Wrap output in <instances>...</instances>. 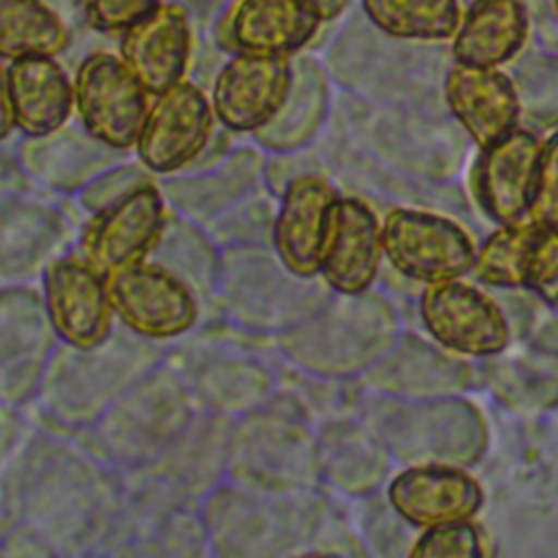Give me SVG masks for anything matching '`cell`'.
Here are the masks:
<instances>
[{
  "mask_svg": "<svg viewBox=\"0 0 558 558\" xmlns=\"http://www.w3.org/2000/svg\"><path fill=\"white\" fill-rule=\"evenodd\" d=\"M120 504L122 475L59 434H33L0 469V514L57 551L107 547Z\"/></svg>",
  "mask_w": 558,
  "mask_h": 558,
  "instance_id": "6da1fadb",
  "label": "cell"
},
{
  "mask_svg": "<svg viewBox=\"0 0 558 558\" xmlns=\"http://www.w3.org/2000/svg\"><path fill=\"white\" fill-rule=\"evenodd\" d=\"M163 360L157 342L122 325L94 347L59 342L35 397L39 414L59 432L81 434Z\"/></svg>",
  "mask_w": 558,
  "mask_h": 558,
  "instance_id": "7a4b0ae2",
  "label": "cell"
},
{
  "mask_svg": "<svg viewBox=\"0 0 558 558\" xmlns=\"http://www.w3.org/2000/svg\"><path fill=\"white\" fill-rule=\"evenodd\" d=\"M196 412L183 377L163 360L76 436L100 462L129 473L153 464L187 429Z\"/></svg>",
  "mask_w": 558,
  "mask_h": 558,
  "instance_id": "3957f363",
  "label": "cell"
},
{
  "mask_svg": "<svg viewBox=\"0 0 558 558\" xmlns=\"http://www.w3.org/2000/svg\"><path fill=\"white\" fill-rule=\"evenodd\" d=\"M318 473V451L296 403L279 388L251 412L233 418L227 480L288 495L307 490Z\"/></svg>",
  "mask_w": 558,
  "mask_h": 558,
  "instance_id": "277c9868",
  "label": "cell"
},
{
  "mask_svg": "<svg viewBox=\"0 0 558 558\" xmlns=\"http://www.w3.org/2000/svg\"><path fill=\"white\" fill-rule=\"evenodd\" d=\"M307 490L275 495L225 480L203 501L209 554L220 558H268L299 551L312 532Z\"/></svg>",
  "mask_w": 558,
  "mask_h": 558,
  "instance_id": "5b68a950",
  "label": "cell"
},
{
  "mask_svg": "<svg viewBox=\"0 0 558 558\" xmlns=\"http://www.w3.org/2000/svg\"><path fill=\"white\" fill-rule=\"evenodd\" d=\"M314 279L288 270L270 246L222 248L211 301L229 323L275 340L323 303Z\"/></svg>",
  "mask_w": 558,
  "mask_h": 558,
  "instance_id": "8992f818",
  "label": "cell"
},
{
  "mask_svg": "<svg viewBox=\"0 0 558 558\" xmlns=\"http://www.w3.org/2000/svg\"><path fill=\"white\" fill-rule=\"evenodd\" d=\"M166 360L183 377L201 410L240 416L262 405L277 390V371L244 344L231 340L196 342L181 347Z\"/></svg>",
  "mask_w": 558,
  "mask_h": 558,
  "instance_id": "52a82bcc",
  "label": "cell"
},
{
  "mask_svg": "<svg viewBox=\"0 0 558 558\" xmlns=\"http://www.w3.org/2000/svg\"><path fill=\"white\" fill-rule=\"evenodd\" d=\"M107 290L116 320L157 344L190 336L203 318V299L153 259L109 275Z\"/></svg>",
  "mask_w": 558,
  "mask_h": 558,
  "instance_id": "ba28073f",
  "label": "cell"
},
{
  "mask_svg": "<svg viewBox=\"0 0 558 558\" xmlns=\"http://www.w3.org/2000/svg\"><path fill=\"white\" fill-rule=\"evenodd\" d=\"M364 294V292H362ZM362 294H340L275 338L294 368L310 375H351L373 357V320L362 307Z\"/></svg>",
  "mask_w": 558,
  "mask_h": 558,
  "instance_id": "9c48e42d",
  "label": "cell"
},
{
  "mask_svg": "<svg viewBox=\"0 0 558 558\" xmlns=\"http://www.w3.org/2000/svg\"><path fill=\"white\" fill-rule=\"evenodd\" d=\"M57 344L41 290L0 283V408L15 410L35 401Z\"/></svg>",
  "mask_w": 558,
  "mask_h": 558,
  "instance_id": "30bf717a",
  "label": "cell"
},
{
  "mask_svg": "<svg viewBox=\"0 0 558 558\" xmlns=\"http://www.w3.org/2000/svg\"><path fill=\"white\" fill-rule=\"evenodd\" d=\"M74 113L78 124L105 146L126 153L135 146L148 111V92L120 54L96 50L74 72Z\"/></svg>",
  "mask_w": 558,
  "mask_h": 558,
  "instance_id": "8fae6325",
  "label": "cell"
},
{
  "mask_svg": "<svg viewBox=\"0 0 558 558\" xmlns=\"http://www.w3.org/2000/svg\"><path fill=\"white\" fill-rule=\"evenodd\" d=\"M170 216L159 179L148 181L113 205L89 214L76 240L78 253L105 277L146 262Z\"/></svg>",
  "mask_w": 558,
  "mask_h": 558,
  "instance_id": "7c38bea8",
  "label": "cell"
},
{
  "mask_svg": "<svg viewBox=\"0 0 558 558\" xmlns=\"http://www.w3.org/2000/svg\"><path fill=\"white\" fill-rule=\"evenodd\" d=\"M216 116L207 94L192 81L153 96L142 122L135 157L157 179L192 168L214 137Z\"/></svg>",
  "mask_w": 558,
  "mask_h": 558,
  "instance_id": "4fadbf2b",
  "label": "cell"
},
{
  "mask_svg": "<svg viewBox=\"0 0 558 558\" xmlns=\"http://www.w3.org/2000/svg\"><path fill=\"white\" fill-rule=\"evenodd\" d=\"M381 251L397 272L425 283L458 279L475 266L473 240L458 222L416 209L386 216Z\"/></svg>",
  "mask_w": 558,
  "mask_h": 558,
  "instance_id": "5bb4252c",
  "label": "cell"
},
{
  "mask_svg": "<svg viewBox=\"0 0 558 558\" xmlns=\"http://www.w3.org/2000/svg\"><path fill=\"white\" fill-rule=\"evenodd\" d=\"M48 320L63 344L94 347L116 329L107 277L98 272L78 248L57 255L39 277Z\"/></svg>",
  "mask_w": 558,
  "mask_h": 558,
  "instance_id": "9a60e30c",
  "label": "cell"
},
{
  "mask_svg": "<svg viewBox=\"0 0 558 558\" xmlns=\"http://www.w3.org/2000/svg\"><path fill=\"white\" fill-rule=\"evenodd\" d=\"M292 83V59L235 52L218 70L209 102L229 133L259 131L283 105Z\"/></svg>",
  "mask_w": 558,
  "mask_h": 558,
  "instance_id": "2e32d148",
  "label": "cell"
},
{
  "mask_svg": "<svg viewBox=\"0 0 558 558\" xmlns=\"http://www.w3.org/2000/svg\"><path fill=\"white\" fill-rule=\"evenodd\" d=\"M72 242V222L28 192L0 194V283H28Z\"/></svg>",
  "mask_w": 558,
  "mask_h": 558,
  "instance_id": "e0dca14e",
  "label": "cell"
},
{
  "mask_svg": "<svg viewBox=\"0 0 558 558\" xmlns=\"http://www.w3.org/2000/svg\"><path fill=\"white\" fill-rule=\"evenodd\" d=\"M475 272L501 288H527L558 303V231L536 220H517L495 231L480 248Z\"/></svg>",
  "mask_w": 558,
  "mask_h": 558,
  "instance_id": "ac0fdd59",
  "label": "cell"
},
{
  "mask_svg": "<svg viewBox=\"0 0 558 558\" xmlns=\"http://www.w3.org/2000/svg\"><path fill=\"white\" fill-rule=\"evenodd\" d=\"M323 20L307 0H233L216 26L222 50L292 57L318 33Z\"/></svg>",
  "mask_w": 558,
  "mask_h": 558,
  "instance_id": "d6986e66",
  "label": "cell"
},
{
  "mask_svg": "<svg viewBox=\"0 0 558 558\" xmlns=\"http://www.w3.org/2000/svg\"><path fill=\"white\" fill-rule=\"evenodd\" d=\"M333 183L312 170L292 177L277 194L270 248L299 277H318L329 209L338 198Z\"/></svg>",
  "mask_w": 558,
  "mask_h": 558,
  "instance_id": "ffe728a7",
  "label": "cell"
},
{
  "mask_svg": "<svg viewBox=\"0 0 558 558\" xmlns=\"http://www.w3.org/2000/svg\"><path fill=\"white\" fill-rule=\"evenodd\" d=\"M381 225L357 196H338L329 209L318 277L336 294L366 292L379 270Z\"/></svg>",
  "mask_w": 558,
  "mask_h": 558,
  "instance_id": "44dd1931",
  "label": "cell"
},
{
  "mask_svg": "<svg viewBox=\"0 0 558 558\" xmlns=\"http://www.w3.org/2000/svg\"><path fill=\"white\" fill-rule=\"evenodd\" d=\"M429 333L464 355H493L506 349L510 331L501 310L480 290L456 279L429 283L421 296Z\"/></svg>",
  "mask_w": 558,
  "mask_h": 558,
  "instance_id": "7402d4cb",
  "label": "cell"
},
{
  "mask_svg": "<svg viewBox=\"0 0 558 558\" xmlns=\"http://www.w3.org/2000/svg\"><path fill=\"white\" fill-rule=\"evenodd\" d=\"M264 166L266 159L257 148L240 146L214 166L187 168L163 177L159 185L172 211L209 225L242 198L266 187Z\"/></svg>",
  "mask_w": 558,
  "mask_h": 558,
  "instance_id": "603a6c76",
  "label": "cell"
},
{
  "mask_svg": "<svg viewBox=\"0 0 558 558\" xmlns=\"http://www.w3.org/2000/svg\"><path fill=\"white\" fill-rule=\"evenodd\" d=\"M231 416L201 410L187 429L148 466L137 469L166 488L203 501L227 480Z\"/></svg>",
  "mask_w": 558,
  "mask_h": 558,
  "instance_id": "cb8c5ba5",
  "label": "cell"
},
{
  "mask_svg": "<svg viewBox=\"0 0 558 558\" xmlns=\"http://www.w3.org/2000/svg\"><path fill=\"white\" fill-rule=\"evenodd\" d=\"M118 54L150 96L183 81L192 57V31L183 7L161 2L120 33Z\"/></svg>",
  "mask_w": 558,
  "mask_h": 558,
  "instance_id": "d4e9b609",
  "label": "cell"
},
{
  "mask_svg": "<svg viewBox=\"0 0 558 558\" xmlns=\"http://www.w3.org/2000/svg\"><path fill=\"white\" fill-rule=\"evenodd\" d=\"M541 142L521 129L482 148L473 187L484 211L499 225L521 220L530 209Z\"/></svg>",
  "mask_w": 558,
  "mask_h": 558,
  "instance_id": "484cf974",
  "label": "cell"
},
{
  "mask_svg": "<svg viewBox=\"0 0 558 558\" xmlns=\"http://www.w3.org/2000/svg\"><path fill=\"white\" fill-rule=\"evenodd\" d=\"M17 157L31 181L54 194L76 196L98 172L120 161L122 153L92 137L81 124H63L52 133L24 137Z\"/></svg>",
  "mask_w": 558,
  "mask_h": 558,
  "instance_id": "4316f807",
  "label": "cell"
},
{
  "mask_svg": "<svg viewBox=\"0 0 558 558\" xmlns=\"http://www.w3.org/2000/svg\"><path fill=\"white\" fill-rule=\"evenodd\" d=\"M445 96L451 113L480 148H486L517 126V89L512 81L495 68L456 61L445 78Z\"/></svg>",
  "mask_w": 558,
  "mask_h": 558,
  "instance_id": "83f0119b",
  "label": "cell"
},
{
  "mask_svg": "<svg viewBox=\"0 0 558 558\" xmlns=\"http://www.w3.org/2000/svg\"><path fill=\"white\" fill-rule=\"evenodd\" d=\"M388 499L408 523L434 527L469 521L482 506V488L453 466H414L392 480Z\"/></svg>",
  "mask_w": 558,
  "mask_h": 558,
  "instance_id": "f1b7e54d",
  "label": "cell"
},
{
  "mask_svg": "<svg viewBox=\"0 0 558 558\" xmlns=\"http://www.w3.org/2000/svg\"><path fill=\"white\" fill-rule=\"evenodd\" d=\"M9 98L13 124L24 137L61 129L74 111V85L52 54L9 61Z\"/></svg>",
  "mask_w": 558,
  "mask_h": 558,
  "instance_id": "f546056e",
  "label": "cell"
},
{
  "mask_svg": "<svg viewBox=\"0 0 558 558\" xmlns=\"http://www.w3.org/2000/svg\"><path fill=\"white\" fill-rule=\"evenodd\" d=\"M327 113V81L314 59L292 61V83L279 111L253 133L255 144L275 153H299L320 131Z\"/></svg>",
  "mask_w": 558,
  "mask_h": 558,
  "instance_id": "4dcf8cb0",
  "label": "cell"
},
{
  "mask_svg": "<svg viewBox=\"0 0 558 558\" xmlns=\"http://www.w3.org/2000/svg\"><path fill=\"white\" fill-rule=\"evenodd\" d=\"M527 37V13L521 0H475L453 39L458 63L497 68L510 61Z\"/></svg>",
  "mask_w": 558,
  "mask_h": 558,
  "instance_id": "1f68e13d",
  "label": "cell"
},
{
  "mask_svg": "<svg viewBox=\"0 0 558 558\" xmlns=\"http://www.w3.org/2000/svg\"><path fill=\"white\" fill-rule=\"evenodd\" d=\"M148 259L166 266L201 299L214 296L222 248L205 225L170 209L166 229Z\"/></svg>",
  "mask_w": 558,
  "mask_h": 558,
  "instance_id": "d6a6232c",
  "label": "cell"
},
{
  "mask_svg": "<svg viewBox=\"0 0 558 558\" xmlns=\"http://www.w3.org/2000/svg\"><path fill=\"white\" fill-rule=\"evenodd\" d=\"M70 33L41 0H0V57L4 61L59 54L68 48Z\"/></svg>",
  "mask_w": 558,
  "mask_h": 558,
  "instance_id": "836d02e7",
  "label": "cell"
},
{
  "mask_svg": "<svg viewBox=\"0 0 558 558\" xmlns=\"http://www.w3.org/2000/svg\"><path fill=\"white\" fill-rule=\"evenodd\" d=\"M366 17L397 39H449L460 26L458 0H362Z\"/></svg>",
  "mask_w": 558,
  "mask_h": 558,
  "instance_id": "e575fe53",
  "label": "cell"
},
{
  "mask_svg": "<svg viewBox=\"0 0 558 558\" xmlns=\"http://www.w3.org/2000/svg\"><path fill=\"white\" fill-rule=\"evenodd\" d=\"M277 211V196L266 187L242 198L209 225V233L220 248L233 246H270L272 220Z\"/></svg>",
  "mask_w": 558,
  "mask_h": 558,
  "instance_id": "d590c367",
  "label": "cell"
},
{
  "mask_svg": "<svg viewBox=\"0 0 558 558\" xmlns=\"http://www.w3.org/2000/svg\"><path fill=\"white\" fill-rule=\"evenodd\" d=\"M148 181H157V177L146 166H142L140 161L120 159L107 166L102 172H98L74 198L78 207L89 216L113 205L116 201H120L122 196L131 194Z\"/></svg>",
  "mask_w": 558,
  "mask_h": 558,
  "instance_id": "8d00e7d4",
  "label": "cell"
},
{
  "mask_svg": "<svg viewBox=\"0 0 558 558\" xmlns=\"http://www.w3.org/2000/svg\"><path fill=\"white\" fill-rule=\"evenodd\" d=\"M410 554L414 558H473L482 556V547L477 530L469 521H451L427 527Z\"/></svg>",
  "mask_w": 558,
  "mask_h": 558,
  "instance_id": "74e56055",
  "label": "cell"
},
{
  "mask_svg": "<svg viewBox=\"0 0 558 558\" xmlns=\"http://www.w3.org/2000/svg\"><path fill=\"white\" fill-rule=\"evenodd\" d=\"M527 214L532 220L558 231V133L541 146Z\"/></svg>",
  "mask_w": 558,
  "mask_h": 558,
  "instance_id": "f35d334b",
  "label": "cell"
},
{
  "mask_svg": "<svg viewBox=\"0 0 558 558\" xmlns=\"http://www.w3.org/2000/svg\"><path fill=\"white\" fill-rule=\"evenodd\" d=\"M163 0H83L85 22L98 33H122Z\"/></svg>",
  "mask_w": 558,
  "mask_h": 558,
  "instance_id": "ab89813d",
  "label": "cell"
},
{
  "mask_svg": "<svg viewBox=\"0 0 558 558\" xmlns=\"http://www.w3.org/2000/svg\"><path fill=\"white\" fill-rule=\"evenodd\" d=\"M13 111L9 98V61L0 57V142H4L13 133Z\"/></svg>",
  "mask_w": 558,
  "mask_h": 558,
  "instance_id": "60d3db41",
  "label": "cell"
},
{
  "mask_svg": "<svg viewBox=\"0 0 558 558\" xmlns=\"http://www.w3.org/2000/svg\"><path fill=\"white\" fill-rule=\"evenodd\" d=\"M307 2L314 7V11L320 15L323 22H329L338 17L351 0H307Z\"/></svg>",
  "mask_w": 558,
  "mask_h": 558,
  "instance_id": "b9f144b4",
  "label": "cell"
},
{
  "mask_svg": "<svg viewBox=\"0 0 558 558\" xmlns=\"http://www.w3.org/2000/svg\"><path fill=\"white\" fill-rule=\"evenodd\" d=\"M11 451V445H9V432H7V427L2 429V436H0V464H2V456L4 453H9ZM2 469V466H0Z\"/></svg>",
  "mask_w": 558,
  "mask_h": 558,
  "instance_id": "7bdbcfd3",
  "label": "cell"
},
{
  "mask_svg": "<svg viewBox=\"0 0 558 558\" xmlns=\"http://www.w3.org/2000/svg\"><path fill=\"white\" fill-rule=\"evenodd\" d=\"M554 2V13H556V17H558V0H551Z\"/></svg>",
  "mask_w": 558,
  "mask_h": 558,
  "instance_id": "ee69618b",
  "label": "cell"
},
{
  "mask_svg": "<svg viewBox=\"0 0 558 558\" xmlns=\"http://www.w3.org/2000/svg\"><path fill=\"white\" fill-rule=\"evenodd\" d=\"M2 429H4V423H2V416H0V436H2Z\"/></svg>",
  "mask_w": 558,
  "mask_h": 558,
  "instance_id": "f6af8a7d",
  "label": "cell"
}]
</instances>
